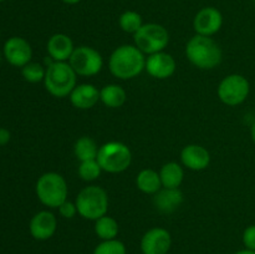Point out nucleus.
Here are the masks:
<instances>
[{
    "instance_id": "obj_1",
    "label": "nucleus",
    "mask_w": 255,
    "mask_h": 254,
    "mask_svg": "<svg viewBox=\"0 0 255 254\" xmlns=\"http://www.w3.org/2000/svg\"><path fill=\"white\" fill-rule=\"evenodd\" d=\"M146 66L144 54L136 45H121L112 51L109 69L120 80H131L138 76Z\"/></svg>"
},
{
    "instance_id": "obj_2",
    "label": "nucleus",
    "mask_w": 255,
    "mask_h": 254,
    "mask_svg": "<svg viewBox=\"0 0 255 254\" xmlns=\"http://www.w3.org/2000/svg\"><path fill=\"white\" fill-rule=\"evenodd\" d=\"M186 57L198 69L212 70L222 62L223 52L218 42L211 36L196 34L187 42Z\"/></svg>"
},
{
    "instance_id": "obj_3",
    "label": "nucleus",
    "mask_w": 255,
    "mask_h": 254,
    "mask_svg": "<svg viewBox=\"0 0 255 254\" xmlns=\"http://www.w3.org/2000/svg\"><path fill=\"white\" fill-rule=\"evenodd\" d=\"M77 75L69 62H51L46 66L44 86L51 96L64 99L76 87Z\"/></svg>"
},
{
    "instance_id": "obj_4",
    "label": "nucleus",
    "mask_w": 255,
    "mask_h": 254,
    "mask_svg": "<svg viewBox=\"0 0 255 254\" xmlns=\"http://www.w3.org/2000/svg\"><path fill=\"white\" fill-rule=\"evenodd\" d=\"M37 199L49 208H59L67 199L69 187L66 179L57 172H46L41 174L35 186Z\"/></svg>"
},
{
    "instance_id": "obj_5",
    "label": "nucleus",
    "mask_w": 255,
    "mask_h": 254,
    "mask_svg": "<svg viewBox=\"0 0 255 254\" xmlns=\"http://www.w3.org/2000/svg\"><path fill=\"white\" fill-rule=\"evenodd\" d=\"M80 216L87 221H97L109 211V196L102 187L89 186L79 192L75 201Z\"/></svg>"
},
{
    "instance_id": "obj_6",
    "label": "nucleus",
    "mask_w": 255,
    "mask_h": 254,
    "mask_svg": "<svg viewBox=\"0 0 255 254\" xmlns=\"http://www.w3.org/2000/svg\"><path fill=\"white\" fill-rule=\"evenodd\" d=\"M97 162L102 171L107 173L125 172L132 162V152L127 144L119 141H110L100 146Z\"/></svg>"
},
{
    "instance_id": "obj_7",
    "label": "nucleus",
    "mask_w": 255,
    "mask_h": 254,
    "mask_svg": "<svg viewBox=\"0 0 255 254\" xmlns=\"http://www.w3.org/2000/svg\"><path fill=\"white\" fill-rule=\"evenodd\" d=\"M134 45L144 55H152L164 51L169 42V34L167 29L156 22L143 24L141 29L133 35Z\"/></svg>"
},
{
    "instance_id": "obj_8",
    "label": "nucleus",
    "mask_w": 255,
    "mask_h": 254,
    "mask_svg": "<svg viewBox=\"0 0 255 254\" xmlns=\"http://www.w3.org/2000/svg\"><path fill=\"white\" fill-rule=\"evenodd\" d=\"M251 84L248 79L241 74H231L224 77L218 85L219 100L227 106H239L249 96Z\"/></svg>"
},
{
    "instance_id": "obj_9",
    "label": "nucleus",
    "mask_w": 255,
    "mask_h": 254,
    "mask_svg": "<svg viewBox=\"0 0 255 254\" xmlns=\"http://www.w3.org/2000/svg\"><path fill=\"white\" fill-rule=\"evenodd\" d=\"M69 64L77 76L91 77L99 74L104 67L102 55L91 46L75 47Z\"/></svg>"
},
{
    "instance_id": "obj_10",
    "label": "nucleus",
    "mask_w": 255,
    "mask_h": 254,
    "mask_svg": "<svg viewBox=\"0 0 255 254\" xmlns=\"http://www.w3.org/2000/svg\"><path fill=\"white\" fill-rule=\"evenodd\" d=\"M171 246V233L161 227L151 228L143 234L141 239L142 254H167Z\"/></svg>"
},
{
    "instance_id": "obj_11",
    "label": "nucleus",
    "mask_w": 255,
    "mask_h": 254,
    "mask_svg": "<svg viewBox=\"0 0 255 254\" xmlns=\"http://www.w3.org/2000/svg\"><path fill=\"white\" fill-rule=\"evenodd\" d=\"M223 15L218 9L213 6H207L199 10L193 19V29L197 35L213 36L222 29Z\"/></svg>"
},
{
    "instance_id": "obj_12",
    "label": "nucleus",
    "mask_w": 255,
    "mask_h": 254,
    "mask_svg": "<svg viewBox=\"0 0 255 254\" xmlns=\"http://www.w3.org/2000/svg\"><path fill=\"white\" fill-rule=\"evenodd\" d=\"M4 57L11 66L24 67L31 61V45L20 36H12L5 41Z\"/></svg>"
},
{
    "instance_id": "obj_13",
    "label": "nucleus",
    "mask_w": 255,
    "mask_h": 254,
    "mask_svg": "<svg viewBox=\"0 0 255 254\" xmlns=\"http://www.w3.org/2000/svg\"><path fill=\"white\" fill-rule=\"evenodd\" d=\"M177 64L174 57L171 54L161 51L156 54L148 55L146 57V66L144 70L149 76L157 80H166L176 72Z\"/></svg>"
},
{
    "instance_id": "obj_14",
    "label": "nucleus",
    "mask_w": 255,
    "mask_h": 254,
    "mask_svg": "<svg viewBox=\"0 0 255 254\" xmlns=\"http://www.w3.org/2000/svg\"><path fill=\"white\" fill-rule=\"evenodd\" d=\"M57 229V219L50 211H40L30 219V234L36 241H47Z\"/></svg>"
},
{
    "instance_id": "obj_15",
    "label": "nucleus",
    "mask_w": 255,
    "mask_h": 254,
    "mask_svg": "<svg viewBox=\"0 0 255 254\" xmlns=\"http://www.w3.org/2000/svg\"><path fill=\"white\" fill-rule=\"evenodd\" d=\"M181 162L191 171H203L211 163V153L201 144H187L181 151Z\"/></svg>"
},
{
    "instance_id": "obj_16",
    "label": "nucleus",
    "mask_w": 255,
    "mask_h": 254,
    "mask_svg": "<svg viewBox=\"0 0 255 254\" xmlns=\"http://www.w3.org/2000/svg\"><path fill=\"white\" fill-rule=\"evenodd\" d=\"M46 49L47 54L52 61L69 62L70 57L75 50V45L69 35L57 32L50 37Z\"/></svg>"
},
{
    "instance_id": "obj_17",
    "label": "nucleus",
    "mask_w": 255,
    "mask_h": 254,
    "mask_svg": "<svg viewBox=\"0 0 255 254\" xmlns=\"http://www.w3.org/2000/svg\"><path fill=\"white\" fill-rule=\"evenodd\" d=\"M69 99L75 109L90 110L100 101V90L92 84L76 85Z\"/></svg>"
},
{
    "instance_id": "obj_18",
    "label": "nucleus",
    "mask_w": 255,
    "mask_h": 254,
    "mask_svg": "<svg viewBox=\"0 0 255 254\" xmlns=\"http://www.w3.org/2000/svg\"><path fill=\"white\" fill-rule=\"evenodd\" d=\"M184 196L179 188H164L162 187L153 194V204L162 213H172L183 203Z\"/></svg>"
},
{
    "instance_id": "obj_19",
    "label": "nucleus",
    "mask_w": 255,
    "mask_h": 254,
    "mask_svg": "<svg viewBox=\"0 0 255 254\" xmlns=\"http://www.w3.org/2000/svg\"><path fill=\"white\" fill-rule=\"evenodd\" d=\"M127 94L122 86L117 84L105 85L100 90V101L109 109H119L126 104Z\"/></svg>"
},
{
    "instance_id": "obj_20",
    "label": "nucleus",
    "mask_w": 255,
    "mask_h": 254,
    "mask_svg": "<svg viewBox=\"0 0 255 254\" xmlns=\"http://www.w3.org/2000/svg\"><path fill=\"white\" fill-rule=\"evenodd\" d=\"M159 177L164 188H179L184 179V171L177 162H167L159 169Z\"/></svg>"
},
{
    "instance_id": "obj_21",
    "label": "nucleus",
    "mask_w": 255,
    "mask_h": 254,
    "mask_svg": "<svg viewBox=\"0 0 255 254\" xmlns=\"http://www.w3.org/2000/svg\"><path fill=\"white\" fill-rule=\"evenodd\" d=\"M136 186L142 193L156 194L162 188L159 172L152 168H144L138 172L136 177Z\"/></svg>"
},
{
    "instance_id": "obj_22",
    "label": "nucleus",
    "mask_w": 255,
    "mask_h": 254,
    "mask_svg": "<svg viewBox=\"0 0 255 254\" xmlns=\"http://www.w3.org/2000/svg\"><path fill=\"white\" fill-rule=\"evenodd\" d=\"M99 148L100 147L97 146L94 138H91L89 136H82L75 142L74 153L77 161L84 162L89 161V159H96L97 153H99Z\"/></svg>"
},
{
    "instance_id": "obj_23",
    "label": "nucleus",
    "mask_w": 255,
    "mask_h": 254,
    "mask_svg": "<svg viewBox=\"0 0 255 254\" xmlns=\"http://www.w3.org/2000/svg\"><path fill=\"white\" fill-rule=\"evenodd\" d=\"M120 227L115 218L110 216H104L95 221V233L102 241H111L116 239L119 236Z\"/></svg>"
},
{
    "instance_id": "obj_24",
    "label": "nucleus",
    "mask_w": 255,
    "mask_h": 254,
    "mask_svg": "<svg viewBox=\"0 0 255 254\" xmlns=\"http://www.w3.org/2000/svg\"><path fill=\"white\" fill-rule=\"evenodd\" d=\"M119 25L122 31L134 35L141 29L143 21H142V16L138 12L133 11V10H127L120 15Z\"/></svg>"
},
{
    "instance_id": "obj_25",
    "label": "nucleus",
    "mask_w": 255,
    "mask_h": 254,
    "mask_svg": "<svg viewBox=\"0 0 255 254\" xmlns=\"http://www.w3.org/2000/svg\"><path fill=\"white\" fill-rule=\"evenodd\" d=\"M77 172H79V177L82 181L92 182L96 181L104 171H102L97 159H89V161L80 162Z\"/></svg>"
},
{
    "instance_id": "obj_26",
    "label": "nucleus",
    "mask_w": 255,
    "mask_h": 254,
    "mask_svg": "<svg viewBox=\"0 0 255 254\" xmlns=\"http://www.w3.org/2000/svg\"><path fill=\"white\" fill-rule=\"evenodd\" d=\"M45 74H46V67L42 66L39 62L30 61L29 64L21 67V75L24 77L25 81L30 82V84H39V82H44Z\"/></svg>"
},
{
    "instance_id": "obj_27",
    "label": "nucleus",
    "mask_w": 255,
    "mask_h": 254,
    "mask_svg": "<svg viewBox=\"0 0 255 254\" xmlns=\"http://www.w3.org/2000/svg\"><path fill=\"white\" fill-rule=\"evenodd\" d=\"M94 254H127L126 246L119 239L102 241L95 248Z\"/></svg>"
},
{
    "instance_id": "obj_28",
    "label": "nucleus",
    "mask_w": 255,
    "mask_h": 254,
    "mask_svg": "<svg viewBox=\"0 0 255 254\" xmlns=\"http://www.w3.org/2000/svg\"><path fill=\"white\" fill-rule=\"evenodd\" d=\"M57 209H59L60 216L64 217V218L66 219L74 218V217L79 213V212H77L76 203H75V202L67 201V199L64 202V203L60 204V207Z\"/></svg>"
},
{
    "instance_id": "obj_29",
    "label": "nucleus",
    "mask_w": 255,
    "mask_h": 254,
    "mask_svg": "<svg viewBox=\"0 0 255 254\" xmlns=\"http://www.w3.org/2000/svg\"><path fill=\"white\" fill-rule=\"evenodd\" d=\"M243 244L247 249L255 251V224H252L244 229Z\"/></svg>"
},
{
    "instance_id": "obj_30",
    "label": "nucleus",
    "mask_w": 255,
    "mask_h": 254,
    "mask_svg": "<svg viewBox=\"0 0 255 254\" xmlns=\"http://www.w3.org/2000/svg\"><path fill=\"white\" fill-rule=\"evenodd\" d=\"M10 138H11V134L10 131L5 127H0V146H5L6 143H9Z\"/></svg>"
},
{
    "instance_id": "obj_31",
    "label": "nucleus",
    "mask_w": 255,
    "mask_h": 254,
    "mask_svg": "<svg viewBox=\"0 0 255 254\" xmlns=\"http://www.w3.org/2000/svg\"><path fill=\"white\" fill-rule=\"evenodd\" d=\"M234 254H255V251H251V249H243V251H239Z\"/></svg>"
},
{
    "instance_id": "obj_32",
    "label": "nucleus",
    "mask_w": 255,
    "mask_h": 254,
    "mask_svg": "<svg viewBox=\"0 0 255 254\" xmlns=\"http://www.w3.org/2000/svg\"><path fill=\"white\" fill-rule=\"evenodd\" d=\"M62 2H65V4L67 5H75V4H79L81 0H61Z\"/></svg>"
},
{
    "instance_id": "obj_33",
    "label": "nucleus",
    "mask_w": 255,
    "mask_h": 254,
    "mask_svg": "<svg viewBox=\"0 0 255 254\" xmlns=\"http://www.w3.org/2000/svg\"><path fill=\"white\" fill-rule=\"evenodd\" d=\"M251 136H252V139H253V142L255 144V121L253 122V125H252V127H251Z\"/></svg>"
},
{
    "instance_id": "obj_34",
    "label": "nucleus",
    "mask_w": 255,
    "mask_h": 254,
    "mask_svg": "<svg viewBox=\"0 0 255 254\" xmlns=\"http://www.w3.org/2000/svg\"><path fill=\"white\" fill-rule=\"evenodd\" d=\"M0 60H1V55H0Z\"/></svg>"
},
{
    "instance_id": "obj_35",
    "label": "nucleus",
    "mask_w": 255,
    "mask_h": 254,
    "mask_svg": "<svg viewBox=\"0 0 255 254\" xmlns=\"http://www.w3.org/2000/svg\"><path fill=\"white\" fill-rule=\"evenodd\" d=\"M1 1H4V0H0V2H1Z\"/></svg>"
}]
</instances>
